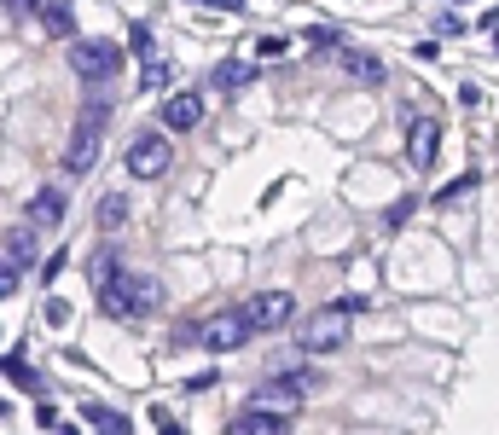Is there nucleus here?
I'll return each instance as SVG.
<instances>
[{
    "instance_id": "nucleus-1",
    "label": "nucleus",
    "mask_w": 499,
    "mask_h": 435,
    "mask_svg": "<svg viewBox=\"0 0 499 435\" xmlns=\"http://www.w3.org/2000/svg\"><path fill=\"white\" fill-rule=\"evenodd\" d=\"M157 308H163V279H151V273H116L111 284H99V314L111 319H151Z\"/></svg>"
},
{
    "instance_id": "nucleus-2",
    "label": "nucleus",
    "mask_w": 499,
    "mask_h": 435,
    "mask_svg": "<svg viewBox=\"0 0 499 435\" xmlns=\"http://www.w3.org/2000/svg\"><path fill=\"white\" fill-rule=\"evenodd\" d=\"M360 308H366L360 296H355V302H325V308H314V314L297 326L302 354H331V348H343L348 331H355V314H360Z\"/></svg>"
},
{
    "instance_id": "nucleus-3",
    "label": "nucleus",
    "mask_w": 499,
    "mask_h": 435,
    "mask_svg": "<svg viewBox=\"0 0 499 435\" xmlns=\"http://www.w3.org/2000/svg\"><path fill=\"white\" fill-rule=\"evenodd\" d=\"M70 70H76L82 82H111L116 70H123V47L105 41V35H76V41H70Z\"/></svg>"
},
{
    "instance_id": "nucleus-4",
    "label": "nucleus",
    "mask_w": 499,
    "mask_h": 435,
    "mask_svg": "<svg viewBox=\"0 0 499 435\" xmlns=\"http://www.w3.org/2000/svg\"><path fill=\"white\" fill-rule=\"evenodd\" d=\"M314 389V371H290V378H273L250 395V413H273V418H290L302 406V395Z\"/></svg>"
},
{
    "instance_id": "nucleus-5",
    "label": "nucleus",
    "mask_w": 499,
    "mask_h": 435,
    "mask_svg": "<svg viewBox=\"0 0 499 435\" xmlns=\"http://www.w3.org/2000/svg\"><path fill=\"white\" fill-rule=\"evenodd\" d=\"M99 140H105V105H93V110H82L76 134H70V145H65V169L88 174L93 163H99Z\"/></svg>"
},
{
    "instance_id": "nucleus-6",
    "label": "nucleus",
    "mask_w": 499,
    "mask_h": 435,
    "mask_svg": "<svg viewBox=\"0 0 499 435\" xmlns=\"http://www.w3.org/2000/svg\"><path fill=\"white\" fill-rule=\"evenodd\" d=\"M250 337L255 331H250L245 308H227V314H215L210 326H203V348H210V354H233V348H245Z\"/></svg>"
},
{
    "instance_id": "nucleus-7",
    "label": "nucleus",
    "mask_w": 499,
    "mask_h": 435,
    "mask_svg": "<svg viewBox=\"0 0 499 435\" xmlns=\"http://www.w3.org/2000/svg\"><path fill=\"white\" fill-rule=\"evenodd\" d=\"M290 314H297L290 291H262L255 302H245V319H250V331H279V326H290Z\"/></svg>"
},
{
    "instance_id": "nucleus-8",
    "label": "nucleus",
    "mask_w": 499,
    "mask_h": 435,
    "mask_svg": "<svg viewBox=\"0 0 499 435\" xmlns=\"http://www.w3.org/2000/svg\"><path fill=\"white\" fill-rule=\"evenodd\" d=\"M128 174H140V180L168 174V140L163 134H140V140L128 145Z\"/></svg>"
},
{
    "instance_id": "nucleus-9",
    "label": "nucleus",
    "mask_w": 499,
    "mask_h": 435,
    "mask_svg": "<svg viewBox=\"0 0 499 435\" xmlns=\"http://www.w3.org/2000/svg\"><path fill=\"white\" fill-rule=\"evenodd\" d=\"M435 145H442V122H435V117H412V128H407V157H412V169H430V163H435Z\"/></svg>"
},
{
    "instance_id": "nucleus-10",
    "label": "nucleus",
    "mask_w": 499,
    "mask_h": 435,
    "mask_svg": "<svg viewBox=\"0 0 499 435\" xmlns=\"http://www.w3.org/2000/svg\"><path fill=\"white\" fill-rule=\"evenodd\" d=\"M58 221H65V192H58V186H41V192L30 197V227L35 232H53Z\"/></svg>"
},
{
    "instance_id": "nucleus-11",
    "label": "nucleus",
    "mask_w": 499,
    "mask_h": 435,
    "mask_svg": "<svg viewBox=\"0 0 499 435\" xmlns=\"http://www.w3.org/2000/svg\"><path fill=\"white\" fill-rule=\"evenodd\" d=\"M203 122V99L198 93H168L163 99V128H198Z\"/></svg>"
},
{
    "instance_id": "nucleus-12",
    "label": "nucleus",
    "mask_w": 499,
    "mask_h": 435,
    "mask_svg": "<svg viewBox=\"0 0 499 435\" xmlns=\"http://www.w3.org/2000/svg\"><path fill=\"white\" fill-rule=\"evenodd\" d=\"M227 435H290V418H273V413H233V424H227Z\"/></svg>"
},
{
    "instance_id": "nucleus-13",
    "label": "nucleus",
    "mask_w": 499,
    "mask_h": 435,
    "mask_svg": "<svg viewBox=\"0 0 499 435\" xmlns=\"http://www.w3.org/2000/svg\"><path fill=\"white\" fill-rule=\"evenodd\" d=\"M35 18H41V30L58 35V41H70V35H76V12H70V0H41V12H35Z\"/></svg>"
},
{
    "instance_id": "nucleus-14",
    "label": "nucleus",
    "mask_w": 499,
    "mask_h": 435,
    "mask_svg": "<svg viewBox=\"0 0 499 435\" xmlns=\"http://www.w3.org/2000/svg\"><path fill=\"white\" fill-rule=\"evenodd\" d=\"M82 418H88L99 435H128V418L111 413V406H99V401H82Z\"/></svg>"
},
{
    "instance_id": "nucleus-15",
    "label": "nucleus",
    "mask_w": 499,
    "mask_h": 435,
    "mask_svg": "<svg viewBox=\"0 0 499 435\" xmlns=\"http://www.w3.org/2000/svg\"><path fill=\"white\" fill-rule=\"evenodd\" d=\"M116 273H123V261H116V244H99V250H93V261H88V279H93V291H99V284H111Z\"/></svg>"
},
{
    "instance_id": "nucleus-16",
    "label": "nucleus",
    "mask_w": 499,
    "mask_h": 435,
    "mask_svg": "<svg viewBox=\"0 0 499 435\" xmlns=\"http://www.w3.org/2000/svg\"><path fill=\"white\" fill-rule=\"evenodd\" d=\"M245 82H255V70L245 58H221V65H215V87H221V93H238Z\"/></svg>"
},
{
    "instance_id": "nucleus-17",
    "label": "nucleus",
    "mask_w": 499,
    "mask_h": 435,
    "mask_svg": "<svg viewBox=\"0 0 499 435\" xmlns=\"http://www.w3.org/2000/svg\"><path fill=\"white\" fill-rule=\"evenodd\" d=\"M6 261H12V267H30V261H35V227L6 232Z\"/></svg>"
},
{
    "instance_id": "nucleus-18",
    "label": "nucleus",
    "mask_w": 499,
    "mask_h": 435,
    "mask_svg": "<svg viewBox=\"0 0 499 435\" xmlns=\"http://www.w3.org/2000/svg\"><path fill=\"white\" fill-rule=\"evenodd\" d=\"M343 65H348V76H360V82H383V65H377L372 53H355V47H343Z\"/></svg>"
},
{
    "instance_id": "nucleus-19",
    "label": "nucleus",
    "mask_w": 499,
    "mask_h": 435,
    "mask_svg": "<svg viewBox=\"0 0 499 435\" xmlns=\"http://www.w3.org/2000/svg\"><path fill=\"white\" fill-rule=\"evenodd\" d=\"M0 371H6L18 389H41V371L35 366H23V354H0Z\"/></svg>"
},
{
    "instance_id": "nucleus-20",
    "label": "nucleus",
    "mask_w": 499,
    "mask_h": 435,
    "mask_svg": "<svg viewBox=\"0 0 499 435\" xmlns=\"http://www.w3.org/2000/svg\"><path fill=\"white\" fill-rule=\"evenodd\" d=\"M123 221H128V204H123V197H99V232H116V227H123Z\"/></svg>"
},
{
    "instance_id": "nucleus-21",
    "label": "nucleus",
    "mask_w": 499,
    "mask_h": 435,
    "mask_svg": "<svg viewBox=\"0 0 499 435\" xmlns=\"http://www.w3.org/2000/svg\"><path fill=\"white\" fill-rule=\"evenodd\" d=\"M470 192H477V174H459V180H447L442 192H435V204L447 209V204H459V197H470Z\"/></svg>"
},
{
    "instance_id": "nucleus-22",
    "label": "nucleus",
    "mask_w": 499,
    "mask_h": 435,
    "mask_svg": "<svg viewBox=\"0 0 499 435\" xmlns=\"http://www.w3.org/2000/svg\"><path fill=\"white\" fill-rule=\"evenodd\" d=\"M168 82H175V65H163V58L151 53V58H145V82L140 87H168Z\"/></svg>"
},
{
    "instance_id": "nucleus-23",
    "label": "nucleus",
    "mask_w": 499,
    "mask_h": 435,
    "mask_svg": "<svg viewBox=\"0 0 499 435\" xmlns=\"http://www.w3.org/2000/svg\"><path fill=\"white\" fill-rule=\"evenodd\" d=\"M18 284H23V267H12V261L0 256V296H12Z\"/></svg>"
},
{
    "instance_id": "nucleus-24",
    "label": "nucleus",
    "mask_w": 499,
    "mask_h": 435,
    "mask_svg": "<svg viewBox=\"0 0 499 435\" xmlns=\"http://www.w3.org/2000/svg\"><path fill=\"white\" fill-rule=\"evenodd\" d=\"M151 424H157V435H180V424L168 418V406H151Z\"/></svg>"
},
{
    "instance_id": "nucleus-25",
    "label": "nucleus",
    "mask_w": 499,
    "mask_h": 435,
    "mask_svg": "<svg viewBox=\"0 0 499 435\" xmlns=\"http://www.w3.org/2000/svg\"><path fill=\"white\" fill-rule=\"evenodd\" d=\"M65 261H70L65 250H58V256H47V267H41V279H47V284H53V279H58V273H65Z\"/></svg>"
},
{
    "instance_id": "nucleus-26",
    "label": "nucleus",
    "mask_w": 499,
    "mask_h": 435,
    "mask_svg": "<svg viewBox=\"0 0 499 435\" xmlns=\"http://www.w3.org/2000/svg\"><path fill=\"white\" fill-rule=\"evenodd\" d=\"M47 319H53V326H65V319H70V302H58V296H53V302H47Z\"/></svg>"
},
{
    "instance_id": "nucleus-27",
    "label": "nucleus",
    "mask_w": 499,
    "mask_h": 435,
    "mask_svg": "<svg viewBox=\"0 0 499 435\" xmlns=\"http://www.w3.org/2000/svg\"><path fill=\"white\" fill-rule=\"evenodd\" d=\"M192 6H215V12H245V0H192Z\"/></svg>"
},
{
    "instance_id": "nucleus-28",
    "label": "nucleus",
    "mask_w": 499,
    "mask_h": 435,
    "mask_svg": "<svg viewBox=\"0 0 499 435\" xmlns=\"http://www.w3.org/2000/svg\"><path fill=\"white\" fill-rule=\"evenodd\" d=\"M6 6H12V12H18V18H23V12H41V0H6Z\"/></svg>"
},
{
    "instance_id": "nucleus-29",
    "label": "nucleus",
    "mask_w": 499,
    "mask_h": 435,
    "mask_svg": "<svg viewBox=\"0 0 499 435\" xmlns=\"http://www.w3.org/2000/svg\"><path fill=\"white\" fill-rule=\"evenodd\" d=\"M58 435H82V430H76V424H58Z\"/></svg>"
}]
</instances>
